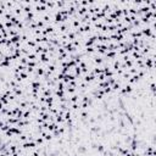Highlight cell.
Masks as SVG:
<instances>
[{
  "label": "cell",
  "instance_id": "7",
  "mask_svg": "<svg viewBox=\"0 0 156 156\" xmlns=\"http://www.w3.org/2000/svg\"><path fill=\"white\" fill-rule=\"evenodd\" d=\"M27 63H28V59H27V56H22V57L20 59V65L27 66Z\"/></svg>",
  "mask_w": 156,
  "mask_h": 156
},
{
  "label": "cell",
  "instance_id": "13",
  "mask_svg": "<svg viewBox=\"0 0 156 156\" xmlns=\"http://www.w3.org/2000/svg\"><path fill=\"white\" fill-rule=\"evenodd\" d=\"M3 107H4V105H3L1 103H0V111H1V110H3Z\"/></svg>",
  "mask_w": 156,
  "mask_h": 156
},
{
  "label": "cell",
  "instance_id": "5",
  "mask_svg": "<svg viewBox=\"0 0 156 156\" xmlns=\"http://www.w3.org/2000/svg\"><path fill=\"white\" fill-rule=\"evenodd\" d=\"M34 143H35V144H37V145H43V144L45 143V141H44V139H43V138H41V137L39 135L38 138H35V140H34Z\"/></svg>",
  "mask_w": 156,
  "mask_h": 156
},
{
  "label": "cell",
  "instance_id": "1",
  "mask_svg": "<svg viewBox=\"0 0 156 156\" xmlns=\"http://www.w3.org/2000/svg\"><path fill=\"white\" fill-rule=\"evenodd\" d=\"M27 59H28V61H38L39 59H38V55H35L34 53H29L27 55Z\"/></svg>",
  "mask_w": 156,
  "mask_h": 156
},
{
  "label": "cell",
  "instance_id": "9",
  "mask_svg": "<svg viewBox=\"0 0 156 156\" xmlns=\"http://www.w3.org/2000/svg\"><path fill=\"white\" fill-rule=\"evenodd\" d=\"M27 67L35 68V67H37V62H34V61H28V63H27Z\"/></svg>",
  "mask_w": 156,
  "mask_h": 156
},
{
  "label": "cell",
  "instance_id": "10",
  "mask_svg": "<svg viewBox=\"0 0 156 156\" xmlns=\"http://www.w3.org/2000/svg\"><path fill=\"white\" fill-rule=\"evenodd\" d=\"M46 8L48 9H54L55 8V3L54 1H46Z\"/></svg>",
  "mask_w": 156,
  "mask_h": 156
},
{
  "label": "cell",
  "instance_id": "8",
  "mask_svg": "<svg viewBox=\"0 0 156 156\" xmlns=\"http://www.w3.org/2000/svg\"><path fill=\"white\" fill-rule=\"evenodd\" d=\"M20 78H21V81L28 79V73H27V72H21V73H20Z\"/></svg>",
  "mask_w": 156,
  "mask_h": 156
},
{
  "label": "cell",
  "instance_id": "12",
  "mask_svg": "<svg viewBox=\"0 0 156 156\" xmlns=\"http://www.w3.org/2000/svg\"><path fill=\"white\" fill-rule=\"evenodd\" d=\"M39 5H45L46 6V1L45 0H39Z\"/></svg>",
  "mask_w": 156,
  "mask_h": 156
},
{
  "label": "cell",
  "instance_id": "3",
  "mask_svg": "<svg viewBox=\"0 0 156 156\" xmlns=\"http://www.w3.org/2000/svg\"><path fill=\"white\" fill-rule=\"evenodd\" d=\"M63 119H65V122L66 121H70V119L71 118H72V115H71V111H67V112H65V113H63Z\"/></svg>",
  "mask_w": 156,
  "mask_h": 156
},
{
  "label": "cell",
  "instance_id": "11",
  "mask_svg": "<svg viewBox=\"0 0 156 156\" xmlns=\"http://www.w3.org/2000/svg\"><path fill=\"white\" fill-rule=\"evenodd\" d=\"M31 156H40V152H38V151H33V152L31 154Z\"/></svg>",
  "mask_w": 156,
  "mask_h": 156
},
{
  "label": "cell",
  "instance_id": "6",
  "mask_svg": "<svg viewBox=\"0 0 156 156\" xmlns=\"http://www.w3.org/2000/svg\"><path fill=\"white\" fill-rule=\"evenodd\" d=\"M27 46L29 48V49H34L35 46H37V44H35V41H34L33 39H31V40L27 41Z\"/></svg>",
  "mask_w": 156,
  "mask_h": 156
},
{
  "label": "cell",
  "instance_id": "2",
  "mask_svg": "<svg viewBox=\"0 0 156 156\" xmlns=\"http://www.w3.org/2000/svg\"><path fill=\"white\" fill-rule=\"evenodd\" d=\"M10 40H11V43H12V44L20 43V41H21V34H17V35H15V37L10 38Z\"/></svg>",
  "mask_w": 156,
  "mask_h": 156
},
{
  "label": "cell",
  "instance_id": "4",
  "mask_svg": "<svg viewBox=\"0 0 156 156\" xmlns=\"http://www.w3.org/2000/svg\"><path fill=\"white\" fill-rule=\"evenodd\" d=\"M10 128H11V126H10L9 123H5V124L1 127V128H0V132H1V133H5V132H8Z\"/></svg>",
  "mask_w": 156,
  "mask_h": 156
}]
</instances>
